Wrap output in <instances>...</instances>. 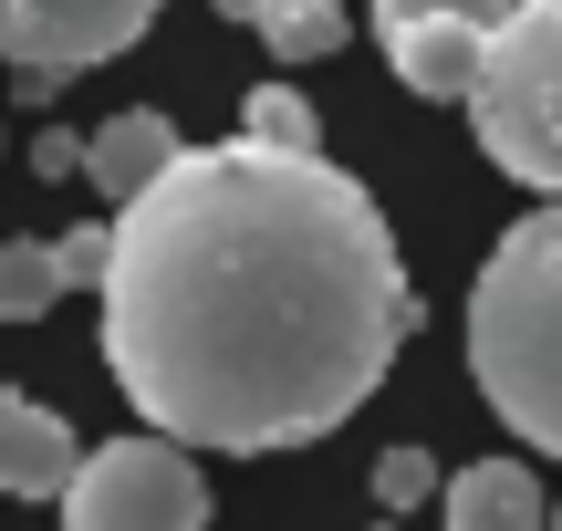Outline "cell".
<instances>
[{"instance_id": "cell-1", "label": "cell", "mask_w": 562, "mask_h": 531, "mask_svg": "<svg viewBox=\"0 0 562 531\" xmlns=\"http://www.w3.org/2000/svg\"><path fill=\"white\" fill-rule=\"evenodd\" d=\"M104 365L178 449L334 438L417 334L385 208L323 146H178L104 229Z\"/></svg>"}, {"instance_id": "cell-2", "label": "cell", "mask_w": 562, "mask_h": 531, "mask_svg": "<svg viewBox=\"0 0 562 531\" xmlns=\"http://www.w3.org/2000/svg\"><path fill=\"white\" fill-rule=\"evenodd\" d=\"M469 375L480 396L562 459V199L501 229V250L469 282Z\"/></svg>"}, {"instance_id": "cell-3", "label": "cell", "mask_w": 562, "mask_h": 531, "mask_svg": "<svg viewBox=\"0 0 562 531\" xmlns=\"http://www.w3.org/2000/svg\"><path fill=\"white\" fill-rule=\"evenodd\" d=\"M469 136L501 178L562 199V0H510L469 83Z\"/></svg>"}, {"instance_id": "cell-4", "label": "cell", "mask_w": 562, "mask_h": 531, "mask_svg": "<svg viewBox=\"0 0 562 531\" xmlns=\"http://www.w3.org/2000/svg\"><path fill=\"white\" fill-rule=\"evenodd\" d=\"M63 531H209V479L178 438H104L74 459V479L53 490Z\"/></svg>"}, {"instance_id": "cell-5", "label": "cell", "mask_w": 562, "mask_h": 531, "mask_svg": "<svg viewBox=\"0 0 562 531\" xmlns=\"http://www.w3.org/2000/svg\"><path fill=\"white\" fill-rule=\"evenodd\" d=\"M167 0H0V63H21V74H94V63L136 53L146 21H157Z\"/></svg>"}, {"instance_id": "cell-6", "label": "cell", "mask_w": 562, "mask_h": 531, "mask_svg": "<svg viewBox=\"0 0 562 531\" xmlns=\"http://www.w3.org/2000/svg\"><path fill=\"white\" fill-rule=\"evenodd\" d=\"M74 428H63L42 396L0 386V500H53L63 479H74Z\"/></svg>"}, {"instance_id": "cell-7", "label": "cell", "mask_w": 562, "mask_h": 531, "mask_svg": "<svg viewBox=\"0 0 562 531\" xmlns=\"http://www.w3.org/2000/svg\"><path fill=\"white\" fill-rule=\"evenodd\" d=\"M375 42H385V63H396V83L427 94V104H459L469 83H480V53H490L480 21H396V32H375Z\"/></svg>"}, {"instance_id": "cell-8", "label": "cell", "mask_w": 562, "mask_h": 531, "mask_svg": "<svg viewBox=\"0 0 562 531\" xmlns=\"http://www.w3.org/2000/svg\"><path fill=\"white\" fill-rule=\"evenodd\" d=\"M178 146H188V136H178V125L157 115V104H125V115H104L94 136H83V157H74V167H83V178H94L104 199L125 208V199H136V188L157 178L167 157H178Z\"/></svg>"}, {"instance_id": "cell-9", "label": "cell", "mask_w": 562, "mask_h": 531, "mask_svg": "<svg viewBox=\"0 0 562 531\" xmlns=\"http://www.w3.org/2000/svg\"><path fill=\"white\" fill-rule=\"evenodd\" d=\"M438 521L448 531H542V479H531L521 459H469V470L448 479Z\"/></svg>"}, {"instance_id": "cell-10", "label": "cell", "mask_w": 562, "mask_h": 531, "mask_svg": "<svg viewBox=\"0 0 562 531\" xmlns=\"http://www.w3.org/2000/svg\"><path fill=\"white\" fill-rule=\"evenodd\" d=\"M240 32H261L271 42V63H323V53H344V0H220Z\"/></svg>"}, {"instance_id": "cell-11", "label": "cell", "mask_w": 562, "mask_h": 531, "mask_svg": "<svg viewBox=\"0 0 562 531\" xmlns=\"http://www.w3.org/2000/svg\"><path fill=\"white\" fill-rule=\"evenodd\" d=\"M53 303H63L53 240H0V324H42Z\"/></svg>"}, {"instance_id": "cell-12", "label": "cell", "mask_w": 562, "mask_h": 531, "mask_svg": "<svg viewBox=\"0 0 562 531\" xmlns=\"http://www.w3.org/2000/svg\"><path fill=\"white\" fill-rule=\"evenodd\" d=\"M240 136H250V146H323V136H313V104H302L292 83H261V94L240 104Z\"/></svg>"}, {"instance_id": "cell-13", "label": "cell", "mask_w": 562, "mask_h": 531, "mask_svg": "<svg viewBox=\"0 0 562 531\" xmlns=\"http://www.w3.org/2000/svg\"><path fill=\"white\" fill-rule=\"evenodd\" d=\"M510 0H375V32H396V21H480V32H501Z\"/></svg>"}, {"instance_id": "cell-14", "label": "cell", "mask_w": 562, "mask_h": 531, "mask_svg": "<svg viewBox=\"0 0 562 531\" xmlns=\"http://www.w3.org/2000/svg\"><path fill=\"white\" fill-rule=\"evenodd\" d=\"M375 490H385V500H396V511H417V500H427V490H438V470H427V459H417V449H385V459H375Z\"/></svg>"}, {"instance_id": "cell-15", "label": "cell", "mask_w": 562, "mask_h": 531, "mask_svg": "<svg viewBox=\"0 0 562 531\" xmlns=\"http://www.w3.org/2000/svg\"><path fill=\"white\" fill-rule=\"evenodd\" d=\"M53 261H63V292H94L104 282V229H63Z\"/></svg>"}, {"instance_id": "cell-16", "label": "cell", "mask_w": 562, "mask_h": 531, "mask_svg": "<svg viewBox=\"0 0 562 531\" xmlns=\"http://www.w3.org/2000/svg\"><path fill=\"white\" fill-rule=\"evenodd\" d=\"M542 531H562V500H552V511H542Z\"/></svg>"}]
</instances>
